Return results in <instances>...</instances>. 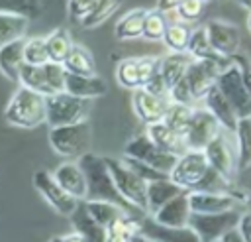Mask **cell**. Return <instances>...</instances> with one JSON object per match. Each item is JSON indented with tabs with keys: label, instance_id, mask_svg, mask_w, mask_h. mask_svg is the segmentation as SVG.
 Listing matches in <instances>:
<instances>
[{
	"label": "cell",
	"instance_id": "cell-1",
	"mask_svg": "<svg viewBox=\"0 0 251 242\" xmlns=\"http://www.w3.org/2000/svg\"><path fill=\"white\" fill-rule=\"evenodd\" d=\"M78 165L86 177V201H108V203H114V205L126 209L131 214L139 212L133 207H129L118 193L102 155L88 151L78 159ZM141 214H145V212H141Z\"/></svg>",
	"mask_w": 251,
	"mask_h": 242
},
{
	"label": "cell",
	"instance_id": "cell-2",
	"mask_svg": "<svg viewBox=\"0 0 251 242\" xmlns=\"http://www.w3.org/2000/svg\"><path fill=\"white\" fill-rule=\"evenodd\" d=\"M4 118L8 124L16 126V128H25V130H31V128H37L45 122V96L25 89V87H20L10 102L6 104V110H4Z\"/></svg>",
	"mask_w": 251,
	"mask_h": 242
},
{
	"label": "cell",
	"instance_id": "cell-3",
	"mask_svg": "<svg viewBox=\"0 0 251 242\" xmlns=\"http://www.w3.org/2000/svg\"><path fill=\"white\" fill-rule=\"evenodd\" d=\"M90 112V100L73 96L69 92H57L45 96V122L51 128L57 126H71L84 122Z\"/></svg>",
	"mask_w": 251,
	"mask_h": 242
},
{
	"label": "cell",
	"instance_id": "cell-4",
	"mask_svg": "<svg viewBox=\"0 0 251 242\" xmlns=\"http://www.w3.org/2000/svg\"><path fill=\"white\" fill-rule=\"evenodd\" d=\"M104 161L122 199L135 211L147 212V199H145L147 183L139 179L131 169H127L120 157H104Z\"/></svg>",
	"mask_w": 251,
	"mask_h": 242
},
{
	"label": "cell",
	"instance_id": "cell-5",
	"mask_svg": "<svg viewBox=\"0 0 251 242\" xmlns=\"http://www.w3.org/2000/svg\"><path fill=\"white\" fill-rule=\"evenodd\" d=\"M249 199H251L249 191L235 185L226 193H200V191L188 193L190 211L194 214H220L227 211H237L239 207H245Z\"/></svg>",
	"mask_w": 251,
	"mask_h": 242
},
{
	"label": "cell",
	"instance_id": "cell-6",
	"mask_svg": "<svg viewBox=\"0 0 251 242\" xmlns=\"http://www.w3.org/2000/svg\"><path fill=\"white\" fill-rule=\"evenodd\" d=\"M92 130L88 122H78L71 126H57L49 130V144L51 148L63 157H82L90 150Z\"/></svg>",
	"mask_w": 251,
	"mask_h": 242
},
{
	"label": "cell",
	"instance_id": "cell-7",
	"mask_svg": "<svg viewBox=\"0 0 251 242\" xmlns=\"http://www.w3.org/2000/svg\"><path fill=\"white\" fill-rule=\"evenodd\" d=\"M204 155L208 159V165L222 175L226 181L233 183L237 171H239V163H237V148H235V140L231 138L229 132L222 130L204 150Z\"/></svg>",
	"mask_w": 251,
	"mask_h": 242
},
{
	"label": "cell",
	"instance_id": "cell-8",
	"mask_svg": "<svg viewBox=\"0 0 251 242\" xmlns=\"http://www.w3.org/2000/svg\"><path fill=\"white\" fill-rule=\"evenodd\" d=\"M216 87L227 98V102L235 110L237 118H249L251 116V94L247 92L243 79H241V73H239V67L233 61H231V65H227L218 75Z\"/></svg>",
	"mask_w": 251,
	"mask_h": 242
},
{
	"label": "cell",
	"instance_id": "cell-9",
	"mask_svg": "<svg viewBox=\"0 0 251 242\" xmlns=\"http://www.w3.org/2000/svg\"><path fill=\"white\" fill-rule=\"evenodd\" d=\"M210 165L208 159L204 155V151H192L186 150L175 163L173 171H171V181H175L182 191H196L198 185L202 183V179L206 177Z\"/></svg>",
	"mask_w": 251,
	"mask_h": 242
},
{
	"label": "cell",
	"instance_id": "cell-10",
	"mask_svg": "<svg viewBox=\"0 0 251 242\" xmlns=\"http://www.w3.org/2000/svg\"><path fill=\"white\" fill-rule=\"evenodd\" d=\"M124 155H129V157H135L147 165H151L153 169L165 173V175H171L175 163H176V155H171L163 150H159L149 138L147 134H137L133 136L127 144H126V150H124Z\"/></svg>",
	"mask_w": 251,
	"mask_h": 242
},
{
	"label": "cell",
	"instance_id": "cell-11",
	"mask_svg": "<svg viewBox=\"0 0 251 242\" xmlns=\"http://www.w3.org/2000/svg\"><path fill=\"white\" fill-rule=\"evenodd\" d=\"M159 71V57H126L116 67V79L126 89H143Z\"/></svg>",
	"mask_w": 251,
	"mask_h": 242
},
{
	"label": "cell",
	"instance_id": "cell-12",
	"mask_svg": "<svg viewBox=\"0 0 251 242\" xmlns=\"http://www.w3.org/2000/svg\"><path fill=\"white\" fill-rule=\"evenodd\" d=\"M239 211H227L220 214H190L188 226L198 234L202 242H214L227 232L237 228L239 222Z\"/></svg>",
	"mask_w": 251,
	"mask_h": 242
},
{
	"label": "cell",
	"instance_id": "cell-13",
	"mask_svg": "<svg viewBox=\"0 0 251 242\" xmlns=\"http://www.w3.org/2000/svg\"><path fill=\"white\" fill-rule=\"evenodd\" d=\"M220 132H222V126L218 124V120L204 106H194L192 120L184 134V146L186 150H192V151H204L206 146Z\"/></svg>",
	"mask_w": 251,
	"mask_h": 242
},
{
	"label": "cell",
	"instance_id": "cell-14",
	"mask_svg": "<svg viewBox=\"0 0 251 242\" xmlns=\"http://www.w3.org/2000/svg\"><path fill=\"white\" fill-rule=\"evenodd\" d=\"M33 185H35V189L39 191V195H41L59 214L71 216V214L76 211L78 203H80V201H76L75 197H71L67 191H63V187L55 181L53 173H49V171H45V169L35 171V175H33Z\"/></svg>",
	"mask_w": 251,
	"mask_h": 242
},
{
	"label": "cell",
	"instance_id": "cell-15",
	"mask_svg": "<svg viewBox=\"0 0 251 242\" xmlns=\"http://www.w3.org/2000/svg\"><path fill=\"white\" fill-rule=\"evenodd\" d=\"M206 35L212 43V47L224 55V57H233L235 53H239V45H241V33L239 28L231 22H224V20H210L206 26Z\"/></svg>",
	"mask_w": 251,
	"mask_h": 242
},
{
	"label": "cell",
	"instance_id": "cell-16",
	"mask_svg": "<svg viewBox=\"0 0 251 242\" xmlns=\"http://www.w3.org/2000/svg\"><path fill=\"white\" fill-rule=\"evenodd\" d=\"M224 69L216 63H210V61H192L188 65V71L184 75L186 83H188V89L192 92V98L196 102L204 100V96L208 94V91L216 85V79L218 75L222 73Z\"/></svg>",
	"mask_w": 251,
	"mask_h": 242
},
{
	"label": "cell",
	"instance_id": "cell-17",
	"mask_svg": "<svg viewBox=\"0 0 251 242\" xmlns=\"http://www.w3.org/2000/svg\"><path fill=\"white\" fill-rule=\"evenodd\" d=\"M131 104H133V112L135 116L143 122V124H155V122H163L165 112L171 104V100L167 96H157L147 92L145 89H135L133 96H131Z\"/></svg>",
	"mask_w": 251,
	"mask_h": 242
},
{
	"label": "cell",
	"instance_id": "cell-18",
	"mask_svg": "<svg viewBox=\"0 0 251 242\" xmlns=\"http://www.w3.org/2000/svg\"><path fill=\"white\" fill-rule=\"evenodd\" d=\"M190 201H188V191H182L180 195H176L175 199H171L167 205H163L157 212L151 214L153 222H157L159 226H167V228H184L188 226L190 220Z\"/></svg>",
	"mask_w": 251,
	"mask_h": 242
},
{
	"label": "cell",
	"instance_id": "cell-19",
	"mask_svg": "<svg viewBox=\"0 0 251 242\" xmlns=\"http://www.w3.org/2000/svg\"><path fill=\"white\" fill-rule=\"evenodd\" d=\"M204 108L218 120V124L222 126V130H226V132H229V134H233L235 132V126H237V114H235V110L231 108V104L227 102V98L218 91V87L214 85L210 91H208V94L204 96Z\"/></svg>",
	"mask_w": 251,
	"mask_h": 242
},
{
	"label": "cell",
	"instance_id": "cell-20",
	"mask_svg": "<svg viewBox=\"0 0 251 242\" xmlns=\"http://www.w3.org/2000/svg\"><path fill=\"white\" fill-rule=\"evenodd\" d=\"M53 177L63 187V191H67L71 197H75L76 201H86V177L78 163H73V161L61 163L53 171Z\"/></svg>",
	"mask_w": 251,
	"mask_h": 242
},
{
	"label": "cell",
	"instance_id": "cell-21",
	"mask_svg": "<svg viewBox=\"0 0 251 242\" xmlns=\"http://www.w3.org/2000/svg\"><path fill=\"white\" fill-rule=\"evenodd\" d=\"M186 53L192 57V61H210V63L220 65L222 69H226L227 65H231V57H224V55H220L212 47V43H210L204 28L192 30V35H190Z\"/></svg>",
	"mask_w": 251,
	"mask_h": 242
},
{
	"label": "cell",
	"instance_id": "cell-22",
	"mask_svg": "<svg viewBox=\"0 0 251 242\" xmlns=\"http://www.w3.org/2000/svg\"><path fill=\"white\" fill-rule=\"evenodd\" d=\"M147 138L163 151L171 153V155H176L180 157L184 151H186V146H184V138L178 136L176 132H173L165 122H155V124H149L147 130H145Z\"/></svg>",
	"mask_w": 251,
	"mask_h": 242
},
{
	"label": "cell",
	"instance_id": "cell-23",
	"mask_svg": "<svg viewBox=\"0 0 251 242\" xmlns=\"http://www.w3.org/2000/svg\"><path fill=\"white\" fill-rule=\"evenodd\" d=\"M106 91H108V87H106L104 79L98 77V75L80 77V75H71V73H67V79H65V92H69V94H73V96L92 100V98H98V96L106 94Z\"/></svg>",
	"mask_w": 251,
	"mask_h": 242
},
{
	"label": "cell",
	"instance_id": "cell-24",
	"mask_svg": "<svg viewBox=\"0 0 251 242\" xmlns=\"http://www.w3.org/2000/svg\"><path fill=\"white\" fill-rule=\"evenodd\" d=\"M141 234L151 236V238H159L163 242H202L198 238V234L190 226H184V228H167V226H159L149 216H143L141 218Z\"/></svg>",
	"mask_w": 251,
	"mask_h": 242
},
{
	"label": "cell",
	"instance_id": "cell-25",
	"mask_svg": "<svg viewBox=\"0 0 251 242\" xmlns=\"http://www.w3.org/2000/svg\"><path fill=\"white\" fill-rule=\"evenodd\" d=\"M182 189L171 181V177H165V179H157V181H151L147 183V189H145V199H147V212H157L163 205H167L171 199H175L176 195H180Z\"/></svg>",
	"mask_w": 251,
	"mask_h": 242
},
{
	"label": "cell",
	"instance_id": "cell-26",
	"mask_svg": "<svg viewBox=\"0 0 251 242\" xmlns=\"http://www.w3.org/2000/svg\"><path fill=\"white\" fill-rule=\"evenodd\" d=\"M25 65L24 59V39L12 41L4 47H0V73L14 83H20L22 67Z\"/></svg>",
	"mask_w": 251,
	"mask_h": 242
},
{
	"label": "cell",
	"instance_id": "cell-27",
	"mask_svg": "<svg viewBox=\"0 0 251 242\" xmlns=\"http://www.w3.org/2000/svg\"><path fill=\"white\" fill-rule=\"evenodd\" d=\"M190 63H192V57L186 51L184 53H173V51H169L165 57H159V73L165 79V83H167L169 89L173 85H176L180 79H184Z\"/></svg>",
	"mask_w": 251,
	"mask_h": 242
},
{
	"label": "cell",
	"instance_id": "cell-28",
	"mask_svg": "<svg viewBox=\"0 0 251 242\" xmlns=\"http://www.w3.org/2000/svg\"><path fill=\"white\" fill-rule=\"evenodd\" d=\"M82 205H84V211L88 212V216L102 228H110L114 222H118L126 214H131L126 209H122L114 203H108V201H82Z\"/></svg>",
	"mask_w": 251,
	"mask_h": 242
},
{
	"label": "cell",
	"instance_id": "cell-29",
	"mask_svg": "<svg viewBox=\"0 0 251 242\" xmlns=\"http://www.w3.org/2000/svg\"><path fill=\"white\" fill-rule=\"evenodd\" d=\"M63 67L71 75H80V77H92V75H96L94 57L90 55V51L86 47H82L78 43H73L67 59L63 61Z\"/></svg>",
	"mask_w": 251,
	"mask_h": 242
},
{
	"label": "cell",
	"instance_id": "cell-30",
	"mask_svg": "<svg viewBox=\"0 0 251 242\" xmlns=\"http://www.w3.org/2000/svg\"><path fill=\"white\" fill-rule=\"evenodd\" d=\"M71 220H73L75 232H78L80 236H84L86 242H106V228H102L100 224H96L88 216V212L84 211L82 201L78 203L76 211L71 214Z\"/></svg>",
	"mask_w": 251,
	"mask_h": 242
},
{
	"label": "cell",
	"instance_id": "cell-31",
	"mask_svg": "<svg viewBox=\"0 0 251 242\" xmlns=\"http://www.w3.org/2000/svg\"><path fill=\"white\" fill-rule=\"evenodd\" d=\"M145 12L143 8H133L129 12H126L124 18L118 20L116 28H114V33L118 39L126 41V39H137L143 35V18H145Z\"/></svg>",
	"mask_w": 251,
	"mask_h": 242
},
{
	"label": "cell",
	"instance_id": "cell-32",
	"mask_svg": "<svg viewBox=\"0 0 251 242\" xmlns=\"http://www.w3.org/2000/svg\"><path fill=\"white\" fill-rule=\"evenodd\" d=\"M235 148H237V163L239 171L251 167V116L249 118H239L235 132H233Z\"/></svg>",
	"mask_w": 251,
	"mask_h": 242
},
{
	"label": "cell",
	"instance_id": "cell-33",
	"mask_svg": "<svg viewBox=\"0 0 251 242\" xmlns=\"http://www.w3.org/2000/svg\"><path fill=\"white\" fill-rule=\"evenodd\" d=\"M145 216V214H143ZM135 214H126L110 228H106V242H131L135 234L141 232V218Z\"/></svg>",
	"mask_w": 251,
	"mask_h": 242
},
{
	"label": "cell",
	"instance_id": "cell-34",
	"mask_svg": "<svg viewBox=\"0 0 251 242\" xmlns=\"http://www.w3.org/2000/svg\"><path fill=\"white\" fill-rule=\"evenodd\" d=\"M29 20L24 16H16V14H0V47L24 39L25 31H27Z\"/></svg>",
	"mask_w": 251,
	"mask_h": 242
},
{
	"label": "cell",
	"instance_id": "cell-35",
	"mask_svg": "<svg viewBox=\"0 0 251 242\" xmlns=\"http://www.w3.org/2000/svg\"><path fill=\"white\" fill-rule=\"evenodd\" d=\"M192 30L188 28V24L184 22H169L165 35H163V43L167 45L169 51L173 53H184L188 49V41H190Z\"/></svg>",
	"mask_w": 251,
	"mask_h": 242
},
{
	"label": "cell",
	"instance_id": "cell-36",
	"mask_svg": "<svg viewBox=\"0 0 251 242\" xmlns=\"http://www.w3.org/2000/svg\"><path fill=\"white\" fill-rule=\"evenodd\" d=\"M45 43H47V53H49V61L53 63H61L67 59L71 47H73V39L69 35V31L65 28H57L53 30L47 37H45Z\"/></svg>",
	"mask_w": 251,
	"mask_h": 242
},
{
	"label": "cell",
	"instance_id": "cell-37",
	"mask_svg": "<svg viewBox=\"0 0 251 242\" xmlns=\"http://www.w3.org/2000/svg\"><path fill=\"white\" fill-rule=\"evenodd\" d=\"M192 112H194V106L171 102L169 108H167V112H165L163 122H165L173 132H176L178 136L184 138V134H186V130H188V124H190V120H192Z\"/></svg>",
	"mask_w": 251,
	"mask_h": 242
},
{
	"label": "cell",
	"instance_id": "cell-38",
	"mask_svg": "<svg viewBox=\"0 0 251 242\" xmlns=\"http://www.w3.org/2000/svg\"><path fill=\"white\" fill-rule=\"evenodd\" d=\"M20 85L41 94V96H51V89L47 85V79H45V73H43V67L39 65H24L22 67V73H20Z\"/></svg>",
	"mask_w": 251,
	"mask_h": 242
},
{
	"label": "cell",
	"instance_id": "cell-39",
	"mask_svg": "<svg viewBox=\"0 0 251 242\" xmlns=\"http://www.w3.org/2000/svg\"><path fill=\"white\" fill-rule=\"evenodd\" d=\"M167 26H169V22H167L165 12H161L157 8L147 10L145 18H143V35L141 37H145L149 41H163Z\"/></svg>",
	"mask_w": 251,
	"mask_h": 242
},
{
	"label": "cell",
	"instance_id": "cell-40",
	"mask_svg": "<svg viewBox=\"0 0 251 242\" xmlns=\"http://www.w3.org/2000/svg\"><path fill=\"white\" fill-rule=\"evenodd\" d=\"M124 0H96L92 10L88 12V16L80 22L82 28H94V26H100L102 22H106L110 16L116 14V10L122 6Z\"/></svg>",
	"mask_w": 251,
	"mask_h": 242
},
{
	"label": "cell",
	"instance_id": "cell-41",
	"mask_svg": "<svg viewBox=\"0 0 251 242\" xmlns=\"http://www.w3.org/2000/svg\"><path fill=\"white\" fill-rule=\"evenodd\" d=\"M0 14H16L35 20L41 14V4L39 0H0Z\"/></svg>",
	"mask_w": 251,
	"mask_h": 242
},
{
	"label": "cell",
	"instance_id": "cell-42",
	"mask_svg": "<svg viewBox=\"0 0 251 242\" xmlns=\"http://www.w3.org/2000/svg\"><path fill=\"white\" fill-rule=\"evenodd\" d=\"M24 59L25 65H45L49 61L47 53V43L45 37H29L24 39Z\"/></svg>",
	"mask_w": 251,
	"mask_h": 242
},
{
	"label": "cell",
	"instance_id": "cell-43",
	"mask_svg": "<svg viewBox=\"0 0 251 242\" xmlns=\"http://www.w3.org/2000/svg\"><path fill=\"white\" fill-rule=\"evenodd\" d=\"M120 159L124 161V165H126L127 169H131V171H133L139 179H143L145 183H151V181H157V179H165V177H169V175H165V173H161V171L153 169L151 165H147V163H143V161L135 159V157L122 155Z\"/></svg>",
	"mask_w": 251,
	"mask_h": 242
},
{
	"label": "cell",
	"instance_id": "cell-44",
	"mask_svg": "<svg viewBox=\"0 0 251 242\" xmlns=\"http://www.w3.org/2000/svg\"><path fill=\"white\" fill-rule=\"evenodd\" d=\"M43 67V73H45V79H47V85L51 89L53 94L57 92H63L65 91V79H67V71L61 63H53V61H47Z\"/></svg>",
	"mask_w": 251,
	"mask_h": 242
},
{
	"label": "cell",
	"instance_id": "cell-45",
	"mask_svg": "<svg viewBox=\"0 0 251 242\" xmlns=\"http://www.w3.org/2000/svg\"><path fill=\"white\" fill-rule=\"evenodd\" d=\"M175 12L178 14L180 22H184V24L196 22L204 12V2H200V0H182Z\"/></svg>",
	"mask_w": 251,
	"mask_h": 242
},
{
	"label": "cell",
	"instance_id": "cell-46",
	"mask_svg": "<svg viewBox=\"0 0 251 242\" xmlns=\"http://www.w3.org/2000/svg\"><path fill=\"white\" fill-rule=\"evenodd\" d=\"M169 100L176 102V104H186V106H194L196 104V100L192 98V92L188 89L186 79H180L176 85H173L169 89Z\"/></svg>",
	"mask_w": 251,
	"mask_h": 242
},
{
	"label": "cell",
	"instance_id": "cell-47",
	"mask_svg": "<svg viewBox=\"0 0 251 242\" xmlns=\"http://www.w3.org/2000/svg\"><path fill=\"white\" fill-rule=\"evenodd\" d=\"M94 2H96V0H69L67 12H69L71 22H78V24H80V22L88 16V12L92 10Z\"/></svg>",
	"mask_w": 251,
	"mask_h": 242
},
{
	"label": "cell",
	"instance_id": "cell-48",
	"mask_svg": "<svg viewBox=\"0 0 251 242\" xmlns=\"http://www.w3.org/2000/svg\"><path fill=\"white\" fill-rule=\"evenodd\" d=\"M231 61L239 67V73H241V79H243V85L247 89V92L251 94V57L249 55H241V53H235L231 57Z\"/></svg>",
	"mask_w": 251,
	"mask_h": 242
},
{
	"label": "cell",
	"instance_id": "cell-49",
	"mask_svg": "<svg viewBox=\"0 0 251 242\" xmlns=\"http://www.w3.org/2000/svg\"><path fill=\"white\" fill-rule=\"evenodd\" d=\"M143 89H145L147 92H151V94L167 96V98H169V87H167V83H165V79L161 77V73H159V71L149 79V83H147Z\"/></svg>",
	"mask_w": 251,
	"mask_h": 242
},
{
	"label": "cell",
	"instance_id": "cell-50",
	"mask_svg": "<svg viewBox=\"0 0 251 242\" xmlns=\"http://www.w3.org/2000/svg\"><path fill=\"white\" fill-rule=\"evenodd\" d=\"M235 230H237L241 242H251V211H245L239 214V222H237Z\"/></svg>",
	"mask_w": 251,
	"mask_h": 242
},
{
	"label": "cell",
	"instance_id": "cell-51",
	"mask_svg": "<svg viewBox=\"0 0 251 242\" xmlns=\"http://www.w3.org/2000/svg\"><path fill=\"white\" fill-rule=\"evenodd\" d=\"M182 0H157V10H161V12H175L176 8H178V4H180Z\"/></svg>",
	"mask_w": 251,
	"mask_h": 242
},
{
	"label": "cell",
	"instance_id": "cell-52",
	"mask_svg": "<svg viewBox=\"0 0 251 242\" xmlns=\"http://www.w3.org/2000/svg\"><path fill=\"white\" fill-rule=\"evenodd\" d=\"M53 240H55V242H86V238L80 236L78 232H69V234L57 236V238H53Z\"/></svg>",
	"mask_w": 251,
	"mask_h": 242
},
{
	"label": "cell",
	"instance_id": "cell-53",
	"mask_svg": "<svg viewBox=\"0 0 251 242\" xmlns=\"http://www.w3.org/2000/svg\"><path fill=\"white\" fill-rule=\"evenodd\" d=\"M131 242H163V240H159V238H151V236H145V234H135L133 236V240Z\"/></svg>",
	"mask_w": 251,
	"mask_h": 242
},
{
	"label": "cell",
	"instance_id": "cell-54",
	"mask_svg": "<svg viewBox=\"0 0 251 242\" xmlns=\"http://www.w3.org/2000/svg\"><path fill=\"white\" fill-rule=\"evenodd\" d=\"M235 2H237L241 8H245V10H249V12H251V0H235Z\"/></svg>",
	"mask_w": 251,
	"mask_h": 242
},
{
	"label": "cell",
	"instance_id": "cell-55",
	"mask_svg": "<svg viewBox=\"0 0 251 242\" xmlns=\"http://www.w3.org/2000/svg\"><path fill=\"white\" fill-rule=\"evenodd\" d=\"M247 28H249V31H251V12H249V18H247Z\"/></svg>",
	"mask_w": 251,
	"mask_h": 242
},
{
	"label": "cell",
	"instance_id": "cell-56",
	"mask_svg": "<svg viewBox=\"0 0 251 242\" xmlns=\"http://www.w3.org/2000/svg\"><path fill=\"white\" fill-rule=\"evenodd\" d=\"M200 2H204V4H206V2H210V0H200Z\"/></svg>",
	"mask_w": 251,
	"mask_h": 242
},
{
	"label": "cell",
	"instance_id": "cell-57",
	"mask_svg": "<svg viewBox=\"0 0 251 242\" xmlns=\"http://www.w3.org/2000/svg\"><path fill=\"white\" fill-rule=\"evenodd\" d=\"M51 242H55V240H51Z\"/></svg>",
	"mask_w": 251,
	"mask_h": 242
}]
</instances>
